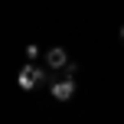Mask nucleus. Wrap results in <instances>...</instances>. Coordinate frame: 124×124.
Segmentation results:
<instances>
[{"label": "nucleus", "mask_w": 124, "mask_h": 124, "mask_svg": "<svg viewBox=\"0 0 124 124\" xmlns=\"http://www.w3.org/2000/svg\"><path fill=\"white\" fill-rule=\"evenodd\" d=\"M46 65H49V69H65V65H69L65 49H62V46H52V49L46 52Z\"/></svg>", "instance_id": "3"}, {"label": "nucleus", "mask_w": 124, "mask_h": 124, "mask_svg": "<svg viewBox=\"0 0 124 124\" xmlns=\"http://www.w3.org/2000/svg\"><path fill=\"white\" fill-rule=\"evenodd\" d=\"M49 95H52L56 101H69V98L75 95V82H69V78H59V82H52V85H49Z\"/></svg>", "instance_id": "2"}, {"label": "nucleus", "mask_w": 124, "mask_h": 124, "mask_svg": "<svg viewBox=\"0 0 124 124\" xmlns=\"http://www.w3.org/2000/svg\"><path fill=\"white\" fill-rule=\"evenodd\" d=\"M26 59H39V46H33V43L26 46Z\"/></svg>", "instance_id": "5"}, {"label": "nucleus", "mask_w": 124, "mask_h": 124, "mask_svg": "<svg viewBox=\"0 0 124 124\" xmlns=\"http://www.w3.org/2000/svg\"><path fill=\"white\" fill-rule=\"evenodd\" d=\"M62 72H65V75H62V78H69V82H75V75H78V65H75V62H69V65L62 69Z\"/></svg>", "instance_id": "4"}, {"label": "nucleus", "mask_w": 124, "mask_h": 124, "mask_svg": "<svg viewBox=\"0 0 124 124\" xmlns=\"http://www.w3.org/2000/svg\"><path fill=\"white\" fill-rule=\"evenodd\" d=\"M121 43H124V26H121Z\"/></svg>", "instance_id": "6"}, {"label": "nucleus", "mask_w": 124, "mask_h": 124, "mask_svg": "<svg viewBox=\"0 0 124 124\" xmlns=\"http://www.w3.org/2000/svg\"><path fill=\"white\" fill-rule=\"evenodd\" d=\"M46 78H49V75H46V69L36 65V62H26V65L16 72V85L26 88V92H30V88H36V85H43Z\"/></svg>", "instance_id": "1"}]
</instances>
